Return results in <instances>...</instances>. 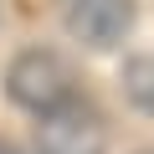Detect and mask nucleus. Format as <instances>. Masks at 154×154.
<instances>
[{
	"label": "nucleus",
	"mask_w": 154,
	"mask_h": 154,
	"mask_svg": "<svg viewBox=\"0 0 154 154\" xmlns=\"http://www.w3.org/2000/svg\"><path fill=\"white\" fill-rule=\"evenodd\" d=\"M103 149H108V128L88 98H72L41 113L36 123V154H103Z\"/></svg>",
	"instance_id": "obj_2"
},
{
	"label": "nucleus",
	"mask_w": 154,
	"mask_h": 154,
	"mask_svg": "<svg viewBox=\"0 0 154 154\" xmlns=\"http://www.w3.org/2000/svg\"><path fill=\"white\" fill-rule=\"evenodd\" d=\"M144 154H154V149H144Z\"/></svg>",
	"instance_id": "obj_6"
},
{
	"label": "nucleus",
	"mask_w": 154,
	"mask_h": 154,
	"mask_svg": "<svg viewBox=\"0 0 154 154\" xmlns=\"http://www.w3.org/2000/svg\"><path fill=\"white\" fill-rule=\"evenodd\" d=\"M62 21L82 46H118L134 26V0H62Z\"/></svg>",
	"instance_id": "obj_3"
},
{
	"label": "nucleus",
	"mask_w": 154,
	"mask_h": 154,
	"mask_svg": "<svg viewBox=\"0 0 154 154\" xmlns=\"http://www.w3.org/2000/svg\"><path fill=\"white\" fill-rule=\"evenodd\" d=\"M5 88H11V98H16L21 108H31L36 118L77 98V93H72V67H67L57 51H21V57L11 62V72H5Z\"/></svg>",
	"instance_id": "obj_1"
},
{
	"label": "nucleus",
	"mask_w": 154,
	"mask_h": 154,
	"mask_svg": "<svg viewBox=\"0 0 154 154\" xmlns=\"http://www.w3.org/2000/svg\"><path fill=\"white\" fill-rule=\"evenodd\" d=\"M0 154H21V149H16V144H5V139H0Z\"/></svg>",
	"instance_id": "obj_5"
},
{
	"label": "nucleus",
	"mask_w": 154,
	"mask_h": 154,
	"mask_svg": "<svg viewBox=\"0 0 154 154\" xmlns=\"http://www.w3.org/2000/svg\"><path fill=\"white\" fill-rule=\"evenodd\" d=\"M123 93H128L144 113H154V51H144V57H134V62L123 67Z\"/></svg>",
	"instance_id": "obj_4"
}]
</instances>
